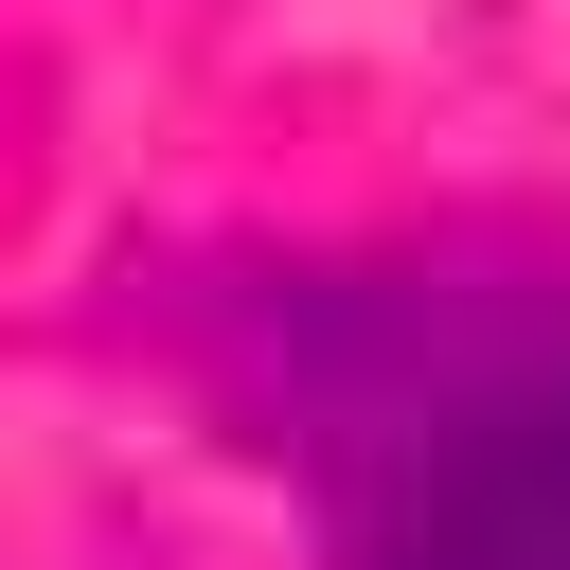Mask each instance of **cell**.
<instances>
[{
	"label": "cell",
	"instance_id": "1",
	"mask_svg": "<svg viewBox=\"0 0 570 570\" xmlns=\"http://www.w3.org/2000/svg\"><path fill=\"white\" fill-rule=\"evenodd\" d=\"M410 570H570V374L481 410L410 517Z\"/></svg>",
	"mask_w": 570,
	"mask_h": 570
}]
</instances>
